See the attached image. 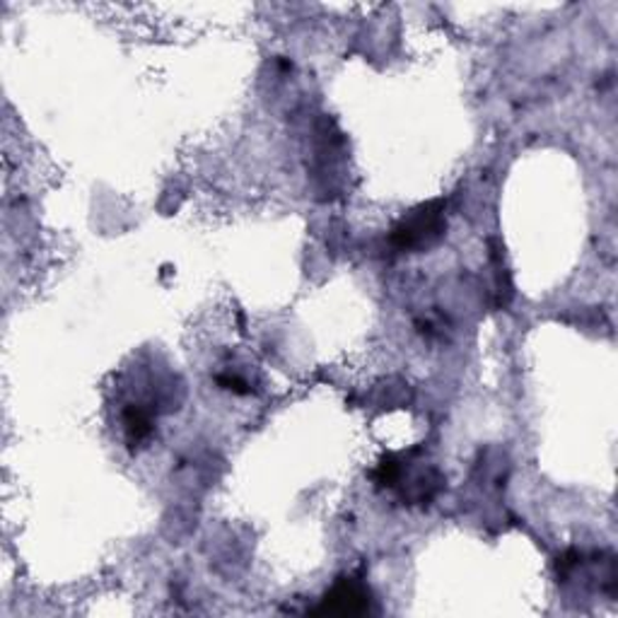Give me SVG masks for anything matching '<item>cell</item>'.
I'll return each mask as SVG.
<instances>
[{
  "label": "cell",
  "instance_id": "6da1fadb",
  "mask_svg": "<svg viewBox=\"0 0 618 618\" xmlns=\"http://www.w3.org/2000/svg\"><path fill=\"white\" fill-rule=\"evenodd\" d=\"M444 227H448V221H444V203H423L394 225L392 245L402 251L428 249L444 235Z\"/></svg>",
  "mask_w": 618,
  "mask_h": 618
},
{
  "label": "cell",
  "instance_id": "7a4b0ae2",
  "mask_svg": "<svg viewBox=\"0 0 618 618\" xmlns=\"http://www.w3.org/2000/svg\"><path fill=\"white\" fill-rule=\"evenodd\" d=\"M370 611V592L360 580L341 578L326 597L319 604L317 614H338V616H360Z\"/></svg>",
  "mask_w": 618,
  "mask_h": 618
},
{
  "label": "cell",
  "instance_id": "3957f363",
  "mask_svg": "<svg viewBox=\"0 0 618 618\" xmlns=\"http://www.w3.org/2000/svg\"><path fill=\"white\" fill-rule=\"evenodd\" d=\"M123 423H126V432H129V438L135 440V442L145 440L147 435L153 432V420H151V416H147L141 406L126 408Z\"/></svg>",
  "mask_w": 618,
  "mask_h": 618
}]
</instances>
